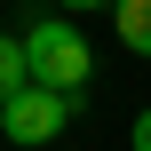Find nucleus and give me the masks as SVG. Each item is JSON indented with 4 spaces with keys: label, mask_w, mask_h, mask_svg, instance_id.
I'll return each mask as SVG.
<instances>
[{
    "label": "nucleus",
    "mask_w": 151,
    "mask_h": 151,
    "mask_svg": "<svg viewBox=\"0 0 151 151\" xmlns=\"http://www.w3.org/2000/svg\"><path fill=\"white\" fill-rule=\"evenodd\" d=\"M24 64H32V88H56V96L88 104L96 48H88V32H80V24H64V16H40V24L24 32Z\"/></svg>",
    "instance_id": "f257e3e1"
},
{
    "label": "nucleus",
    "mask_w": 151,
    "mask_h": 151,
    "mask_svg": "<svg viewBox=\"0 0 151 151\" xmlns=\"http://www.w3.org/2000/svg\"><path fill=\"white\" fill-rule=\"evenodd\" d=\"M72 111H80L72 96H56V88H24V96L0 104V135H8L16 151H40V143H56V135L72 127Z\"/></svg>",
    "instance_id": "f03ea898"
},
{
    "label": "nucleus",
    "mask_w": 151,
    "mask_h": 151,
    "mask_svg": "<svg viewBox=\"0 0 151 151\" xmlns=\"http://www.w3.org/2000/svg\"><path fill=\"white\" fill-rule=\"evenodd\" d=\"M111 32H119L127 56H143V64H151V0H111Z\"/></svg>",
    "instance_id": "7ed1b4c3"
},
{
    "label": "nucleus",
    "mask_w": 151,
    "mask_h": 151,
    "mask_svg": "<svg viewBox=\"0 0 151 151\" xmlns=\"http://www.w3.org/2000/svg\"><path fill=\"white\" fill-rule=\"evenodd\" d=\"M24 88H32V64H24V40H16V32H0V104H8V96H24Z\"/></svg>",
    "instance_id": "20e7f679"
},
{
    "label": "nucleus",
    "mask_w": 151,
    "mask_h": 151,
    "mask_svg": "<svg viewBox=\"0 0 151 151\" xmlns=\"http://www.w3.org/2000/svg\"><path fill=\"white\" fill-rule=\"evenodd\" d=\"M127 151H151V111H135V127H127Z\"/></svg>",
    "instance_id": "39448f33"
},
{
    "label": "nucleus",
    "mask_w": 151,
    "mask_h": 151,
    "mask_svg": "<svg viewBox=\"0 0 151 151\" xmlns=\"http://www.w3.org/2000/svg\"><path fill=\"white\" fill-rule=\"evenodd\" d=\"M64 16H96V8H111V0H56Z\"/></svg>",
    "instance_id": "423d86ee"
}]
</instances>
